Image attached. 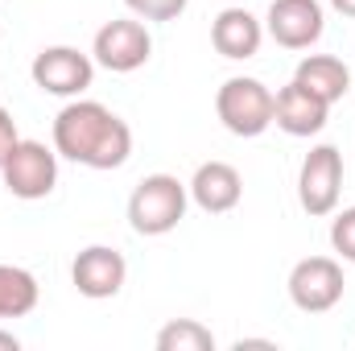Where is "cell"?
Returning a JSON list of instances; mask_svg holds the SVG:
<instances>
[{
    "label": "cell",
    "instance_id": "6da1fadb",
    "mask_svg": "<svg viewBox=\"0 0 355 351\" xmlns=\"http://www.w3.org/2000/svg\"><path fill=\"white\" fill-rule=\"evenodd\" d=\"M54 153L87 170H116L132 153V128L112 108L75 99L54 120Z\"/></svg>",
    "mask_w": 355,
    "mask_h": 351
},
{
    "label": "cell",
    "instance_id": "7a4b0ae2",
    "mask_svg": "<svg viewBox=\"0 0 355 351\" xmlns=\"http://www.w3.org/2000/svg\"><path fill=\"white\" fill-rule=\"evenodd\" d=\"M186 186L174 174H149L137 182L128 198V223L137 236H166L186 215Z\"/></svg>",
    "mask_w": 355,
    "mask_h": 351
},
{
    "label": "cell",
    "instance_id": "3957f363",
    "mask_svg": "<svg viewBox=\"0 0 355 351\" xmlns=\"http://www.w3.org/2000/svg\"><path fill=\"white\" fill-rule=\"evenodd\" d=\"M215 112L232 137H261L272 124V91L261 79H227L215 95Z\"/></svg>",
    "mask_w": 355,
    "mask_h": 351
},
{
    "label": "cell",
    "instance_id": "277c9868",
    "mask_svg": "<svg viewBox=\"0 0 355 351\" xmlns=\"http://www.w3.org/2000/svg\"><path fill=\"white\" fill-rule=\"evenodd\" d=\"M339 190H343V153L335 145H314L302 162V174H297V198H302V211L322 219L339 207Z\"/></svg>",
    "mask_w": 355,
    "mask_h": 351
},
{
    "label": "cell",
    "instance_id": "5b68a950",
    "mask_svg": "<svg viewBox=\"0 0 355 351\" xmlns=\"http://www.w3.org/2000/svg\"><path fill=\"white\" fill-rule=\"evenodd\" d=\"M0 174H4L8 194H17V198H25V203L46 198V194L54 190V182H58V153L46 149L42 141H17L12 153L4 157Z\"/></svg>",
    "mask_w": 355,
    "mask_h": 351
},
{
    "label": "cell",
    "instance_id": "8992f818",
    "mask_svg": "<svg viewBox=\"0 0 355 351\" xmlns=\"http://www.w3.org/2000/svg\"><path fill=\"white\" fill-rule=\"evenodd\" d=\"M343 289H347L343 268H339V261H331V257H306V261L293 264V273H289V298L306 314L335 310L343 302Z\"/></svg>",
    "mask_w": 355,
    "mask_h": 351
},
{
    "label": "cell",
    "instance_id": "52a82bcc",
    "mask_svg": "<svg viewBox=\"0 0 355 351\" xmlns=\"http://www.w3.org/2000/svg\"><path fill=\"white\" fill-rule=\"evenodd\" d=\"M91 54H95V62L107 67L112 75H132V71H141V67L149 62L153 37H149V29H145L141 21L120 17V21H107V25L95 33Z\"/></svg>",
    "mask_w": 355,
    "mask_h": 351
},
{
    "label": "cell",
    "instance_id": "ba28073f",
    "mask_svg": "<svg viewBox=\"0 0 355 351\" xmlns=\"http://www.w3.org/2000/svg\"><path fill=\"white\" fill-rule=\"evenodd\" d=\"M29 75H33V83L46 91V95L71 99V95H83L91 87L95 62H91L83 50H75V46H50V50H42L33 58Z\"/></svg>",
    "mask_w": 355,
    "mask_h": 351
},
{
    "label": "cell",
    "instance_id": "9c48e42d",
    "mask_svg": "<svg viewBox=\"0 0 355 351\" xmlns=\"http://www.w3.org/2000/svg\"><path fill=\"white\" fill-rule=\"evenodd\" d=\"M327 29L318 0H272L268 4V37L285 50H310Z\"/></svg>",
    "mask_w": 355,
    "mask_h": 351
},
{
    "label": "cell",
    "instance_id": "30bf717a",
    "mask_svg": "<svg viewBox=\"0 0 355 351\" xmlns=\"http://www.w3.org/2000/svg\"><path fill=\"white\" fill-rule=\"evenodd\" d=\"M124 277H128V264L124 257L116 252V248H107V244H91L83 248L75 264H71V281H75V289L83 293V298H116L120 293V285H124Z\"/></svg>",
    "mask_w": 355,
    "mask_h": 351
},
{
    "label": "cell",
    "instance_id": "8fae6325",
    "mask_svg": "<svg viewBox=\"0 0 355 351\" xmlns=\"http://www.w3.org/2000/svg\"><path fill=\"white\" fill-rule=\"evenodd\" d=\"M327 112L331 103H322L314 91H306L297 79L289 87H281L272 95V124L289 137H314L327 128Z\"/></svg>",
    "mask_w": 355,
    "mask_h": 351
},
{
    "label": "cell",
    "instance_id": "7c38bea8",
    "mask_svg": "<svg viewBox=\"0 0 355 351\" xmlns=\"http://www.w3.org/2000/svg\"><path fill=\"white\" fill-rule=\"evenodd\" d=\"M190 198L207 211V215H223V211H232V207H240V198H244V178L236 166H227V162H207V166H198L194 178H190Z\"/></svg>",
    "mask_w": 355,
    "mask_h": 351
},
{
    "label": "cell",
    "instance_id": "4fadbf2b",
    "mask_svg": "<svg viewBox=\"0 0 355 351\" xmlns=\"http://www.w3.org/2000/svg\"><path fill=\"white\" fill-rule=\"evenodd\" d=\"M265 42V29L261 21L248 12V8H223L211 25V46L223 54V58H252Z\"/></svg>",
    "mask_w": 355,
    "mask_h": 351
},
{
    "label": "cell",
    "instance_id": "5bb4252c",
    "mask_svg": "<svg viewBox=\"0 0 355 351\" xmlns=\"http://www.w3.org/2000/svg\"><path fill=\"white\" fill-rule=\"evenodd\" d=\"M293 79L306 91H314L322 103H339V99L352 91V71H347L335 54H310V58H302Z\"/></svg>",
    "mask_w": 355,
    "mask_h": 351
},
{
    "label": "cell",
    "instance_id": "9a60e30c",
    "mask_svg": "<svg viewBox=\"0 0 355 351\" xmlns=\"http://www.w3.org/2000/svg\"><path fill=\"white\" fill-rule=\"evenodd\" d=\"M42 289H37V277L29 268H17V264H0V318H25L33 314Z\"/></svg>",
    "mask_w": 355,
    "mask_h": 351
},
{
    "label": "cell",
    "instance_id": "2e32d148",
    "mask_svg": "<svg viewBox=\"0 0 355 351\" xmlns=\"http://www.w3.org/2000/svg\"><path fill=\"white\" fill-rule=\"evenodd\" d=\"M211 348H215V335L194 318H174L157 331V351H211Z\"/></svg>",
    "mask_w": 355,
    "mask_h": 351
},
{
    "label": "cell",
    "instance_id": "e0dca14e",
    "mask_svg": "<svg viewBox=\"0 0 355 351\" xmlns=\"http://www.w3.org/2000/svg\"><path fill=\"white\" fill-rule=\"evenodd\" d=\"M141 21H178L190 0H124Z\"/></svg>",
    "mask_w": 355,
    "mask_h": 351
},
{
    "label": "cell",
    "instance_id": "ac0fdd59",
    "mask_svg": "<svg viewBox=\"0 0 355 351\" xmlns=\"http://www.w3.org/2000/svg\"><path fill=\"white\" fill-rule=\"evenodd\" d=\"M331 244H335V252H339L343 261L355 264V207H347V211L335 215V223H331Z\"/></svg>",
    "mask_w": 355,
    "mask_h": 351
},
{
    "label": "cell",
    "instance_id": "d6986e66",
    "mask_svg": "<svg viewBox=\"0 0 355 351\" xmlns=\"http://www.w3.org/2000/svg\"><path fill=\"white\" fill-rule=\"evenodd\" d=\"M17 141H21V137H17V120L0 108V166H4V157L12 153V145H17Z\"/></svg>",
    "mask_w": 355,
    "mask_h": 351
},
{
    "label": "cell",
    "instance_id": "ffe728a7",
    "mask_svg": "<svg viewBox=\"0 0 355 351\" xmlns=\"http://www.w3.org/2000/svg\"><path fill=\"white\" fill-rule=\"evenodd\" d=\"M17 348H21V339L12 331H0V351H17Z\"/></svg>",
    "mask_w": 355,
    "mask_h": 351
},
{
    "label": "cell",
    "instance_id": "44dd1931",
    "mask_svg": "<svg viewBox=\"0 0 355 351\" xmlns=\"http://www.w3.org/2000/svg\"><path fill=\"white\" fill-rule=\"evenodd\" d=\"M331 8L343 12V17H355V0H331Z\"/></svg>",
    "mask_w": 355,
    "mask_h": 351
}]
</instances>
